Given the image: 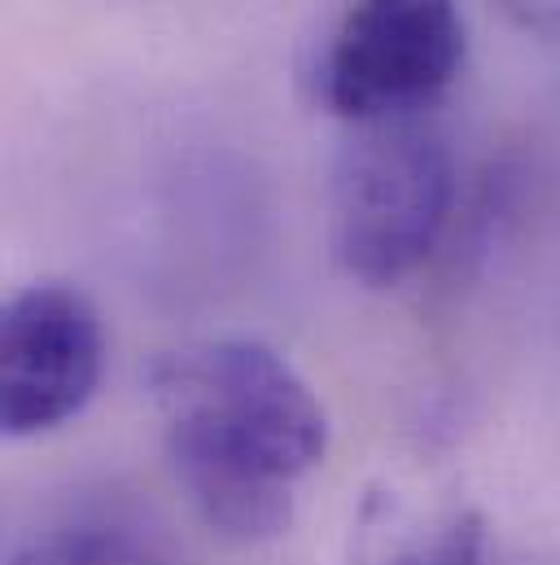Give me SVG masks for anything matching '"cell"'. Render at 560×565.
<instances>
[{
    "instance_id": "obj_3",
    "label": "cell",
    "mask_w": 560,
    "mask_h": 565,
    "mask_svg": "<svg viewBox=\"0 0 560 565\" xmlns=\"http://www.w3.org/2000/svg\"><path fill=\"white\" fill-rule=\"evenodd\" d=\"M464 66L455 0H355L320 57V102L355 124H403L429 110Z\"/></svg>"
},
{
    "instance_id": "obj_2",
    "label": "cell",
    "mask_w": 560,
    "mask_h": 565,
    "mask_svg": "<svg viewBox=\"0 0 560 565\" xmlns=\"http://www.w3.org/2000/svg\"><path fill=\"white\" fill-rule=\"evenodd\" d=\"M451 206L455 162L442 137L417 119L355 128L333 167V259L368 289L408 281L438 250Z\"/></svg>"
},
{
    "instance_id": "obj_4",
    "label": "cell",
    "mask_w": 560,
    "mask_h": 565,
    "mask_svg": "<svg viewBox=\"0 0 560 565\" xmlns=\"http://www.w3.org/2000/svg\"><path fill=\"white\" fill-rule=\"evenodd\" d=\"M106 373V329L84 289L22 285L0 316V425L35 438L75 422Z\"/></svg>"
},
{
    "instance_id": "obj_7",
    "label": "cell",
    "mask_w": 560,
    "mask_h": 565,
    "mask_svg": "<svg viewBox=\"0 0 560 565\" xmlns=\"http://www.w3.org/2000/svg\"><path fill=\"white\" fill-rule=\"evenodd\" d=\"M521 26L535 31H560V0H499Z\"/></svg>"
},
{
    "instance_id": "obj_6",
    "label": "cell",
    "mask_w": 560,
    "mask_h": 565,
    "mask_svg": "<svg viewBox=\"0 0 560 565\" xmlns=\"http://www.w3.org/2000/svg\"><path fill=\"white\" fill-rule=\"evenodd\" d=\"M377 565H477V553H473V535H451L442 548L433 553H395Z\"/></svg>"
},
{
    "instance_id": "obj_5",
    "label": "cell",
    "mask_w": 560,
    "mask_h": 565,
    "mask_svg": "<svg viewBox=\"0 0 560 565\" xmlns=\"http://www.w3.org/2000/svg\"><path fill=\"white\" fill-rule=\"evenodd\" d=\"M9 565H166L149 544L106 526H66L26 540Z\"/></svg>"
},
{
    "instance_id": "obj_1",
    "label": "cell",
    "mask_w": 560,
    "mask_h": 565,
    "mask_svg": "<svg viewBox=\"0 0 560 565\" xmlns=\"http://www.w3.org/2000/svg\"><path fill=\"white\" fill-rule=\"evenodd\" d=\"M149 399L166 465L215 535L268 544L293 526L333 425L284 355L255 338L184 342L149 364Z\"/></svg>"
}]
</instances>
